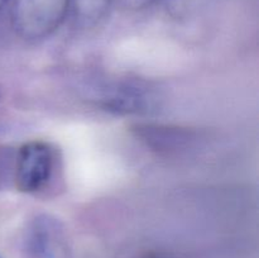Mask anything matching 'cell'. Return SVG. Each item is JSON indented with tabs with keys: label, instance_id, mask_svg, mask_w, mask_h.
<instances>
[{
	"label": "cell",
	"instance_id": "cell-10",
	"mask_svg": "<svg viewBox=\"0 0 259 258\" xmlns=\"http://www.w3.org/2000/svg\"><path fill=\"white\" fill-rule=\"evenodd\" d=\"M0 258H3V257H2V255H0Z\"/></svg>",
	"mask_w": 259,
	"mask_h": 258
},
{
	"label": "cell",
	"instance_id": "cell-5",
	"mask_svg": "<svg viewBox=\"0 0 259 258\" xmlns=\"http://www.w3.org/2000/svg\"><path fill=\"white\" fill-rule=\"evenodd\" d=\"M114 0H71V8L76 25L93 28L108 14Z\"/></svg>",
	"mask_w": 259,
	"mask_h": 258
},
{
	"label": "cell",
	"instance_id": "cell-1",
	"mask_svg": "<svg viewBox=\"0 0 259 258\" xmlns=\"http://www.w3.org/2000/svg\"><path fill=\"white\" fill-rule=\"evenodd\" d=\"M71 8V0H13L10 22L24 40H39L56 32Z\"/></svg>",
	"mask_w": 259,
	"mask_h": 258
},
{
	"label": "cell",
	"instance_id": "cell-3",
	"mask_svg": "<svg viewBox=\"0 0 259 258\" xmlns=\"http://www.w3.org/2000/svg\"><path fill=\"white\" fill-rule=\"evenodd\" d=\"M24 242L32 258H58L65 247L62 224L51 215H37L28 227Z\"/></svg>",
	"mask_w": 259,
	"mask_h": 258
},
{
	"label": "cell",
	"instance_id": "cell-8",
	"mask_svg": "<svg viewBox=\"0 0 259 258\" xmlns=\"http://www.w3.org/2000/svg\"><path fill=\"white\" fill-rule=\"evenodd\" d=\"M2 175H3V169H2V156H0V182H2Z\"/></svg>",
	"mask_w": 259,
	"mask_h": 258
},
{
	"label": "cell",
	"instance_id": "cell-6",
	"mask_svg": "<svg viewBox=\"0 0 259 258\" xmlns=\"http://www.w3.org/2000/svg\"><path fill=\"white\" fill-rule=\"evenodd\" d=\"M158 0H119L121 7L125 10H131V12H139V10H144L147 8L152 7Z\"/></svg>",
	"mask_w": 259,
	"mask_h": 258
},
{
	"label": "cell",
	"instance_id": "cell-9",
	"mask_svg": "<svg viewBox=\"0 0 259 258\" xmlns=\"http://www.w3.org/2000/svg\"><path fill=\"white\" fill-rule=\"evenodd\" d=\"M2 95H3V94H2V90H0V99H2Z\"/></svg>",
	"mask_w": 259,
	"mask_h": 258
},
{
	"label": "cell",
	"instance_id": "cell-7",
	"mask_svg": "<svg viewBox=\"0 0 259 258\" xmlns=\"http://www.w3.org/2000/svg\"><path fill=\"white\" fill-rule=\"evenodd\" d=\"M8 2H9V0H0V14H2V12L4 10L5 5L8 4Z\"/></svg>",
	"mask_w": 259,
	"mask_h": 258
},
{
	"label": "cell",
	"instance_id": "cell-2",
	"mask_svg": "<svg viewBox=\"0 0 259 258\" xmlns=\"http://www.w3.org/2000/svg\"><path fill=\"white\" fill-rule=\"evenodd\" d=\"M55 149L45 141H30L18 149L14 184L20 192L37 194L47 187L55 169Z\"/></svg>",
	"mask_w": 259,
	"mask_h": 258
},
{
	"label": "cell",
	"instance_id": "cell-4",
	"mask_svg": "<svg viewBox=\"0 0 259 258\" xmlns=\"http://www.w3.org/2000/svg\"><path fill=\"white\" fill-rule=\"evenodd\" d=\"M101 100L106 110L131 114L148 110L153 103V96L146 86L123 83L106 91Z\"/></svg>",
	"mask_w": 259,
	"mask_h": 258
}]
</instances>
